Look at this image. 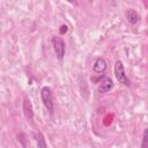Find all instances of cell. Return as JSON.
<instances>
[{"label":"cell","mask_w":148,"mask_h":148,"mask_svg":"<svg viewBox=\"0 0 148 148\" xmlns=\"http://www.w3.org/2000/svg\"><path fill=\"white\" fill-rule=\"evenodd\" d=\"M40 97L42 101L44 103V105L46 106V109L49 110L50 113L53 112V98H52V90L49 87H43L40 90Z\"/></svg>","instance_id":"cell-1"},{"label":"cell","mask_w":148,"mask_h":148,"mask_svg":"<svg viewBox=\"0 0 148 148\" xmlns=\"http://www.w3.org/2000/svg\"><path fill=\"white\" fill-rule=\"evenodd\" d=\"M114 75H116V79L118 80V82L125 84V86H130V81L125 74V68H124V65L120 60H117L116 64H114Z\"/></svg>","instance_id":"cell-2"},{"label":"cell","mask_w":148,"mask_h":148,"mask_svg":"<svg viewBox=\"0 0 148 148\" xmlns=\"http://www.w3.org/2000/svg\"><path fill=\"white\" fill-rule=\"evenodd\" d=\"M52 43H53V49H54L56 56L58 57V59H62L65 56V42L60 37L54 36L52 38Z\"/></svg>","instance_id":"cell-3"},{"label":"cell","mask_w":148,"mask_h":148,"mask_svg":"<svg viewBox=\"0 0 148 148\" xmlns=\"http://www.w3.org/2000/svg\"><path fill=\"white\" fill-rule=\"evenodd\" d=\"M23 111H24V116L25 118L29 120V121H32V118H34V112H32V106H31V103L29 101V98H24L23 101Z\"/></svg>","instance_id":"cell-4"},{"label":"cell","mask_w":148,"mask_h":148,"mask_svg":"<svg viewBox=\"0 0 148 148\" xmlns=\"http://www.w3.org/2000/svg\"><path fill=\"white\" fill-rule=\"evenodd\" d=\"M113 87V82L110 77H104L101 83L98 84V91L99 92H108L109 90H111V88Z\"/></svg>","instance_id":"cell-5"},{"label":"cell","mask_w":148,"mask_h":148,"mask_svg":"<svg viewBox=\"0 0 148 148\" xmlns=\"http://www.w3.org/2000/svg\"><path fill=\"white\" fill-rule=\"evenodd\" d=\"M94 72L95 73H104L105 69H106V61L103 59V58H97L95 60V64H94V67H92Z\"/></svg>","instance_id":"cell-6"},{"label":"cell","mask_w":148,"mask_h":148,"mask_svg":"<svg viewBox=\"0 0 148 148\" xmlns=\"http://www.w3.org/2000/svg\"><path fill=\"white\" fill-rule=\"evenodd\" d=\"M126 18H127V21H128L130 23L134 24V23L138 22V20H139V15H138V13H136L135 10H133V9H128V10L126 12Z\"/></svg>","instance_id":"cell-7"},{"label":"cell","mask_w":148,"mask_h":148,"mask_svg":"<svg viewBox=\"0 0 148 148\" xmlns=\"http://www.w3.org/2000/svg\"><path fill=\"white\" fill-rule=\"evenodd\" d=\"M37 136H38V142H37V146H38V147H46V143L44 142L43 135H42L40 133H37Z\"/></svg>","instance_id":"cell-8"},{"label":"cell","mask_w":148,"mask_h":148,"mask_svg":"<svg viewBox=\"0 0 148 148\" xmlns=\"http://www.w3.org/2000/svg\"><path fill=\"white\" fill-rule=\"evenodd\" d=\"M147 134H148V128H146L145 130V132H143V142H142V145H141V148H146L147 147V141H148V139H147Z\"/></svg>","instance_id":"cell-9"},{"label":"cell","mask_w":148,"mask_h":148,"mask_svg":"<svg viewBox=\"0 0 148 148\" xmlns=\"http://www.w3.org/2000/svg\"><path fill=\"white\" fill-rule=\"evenodd\" d=\"M67 30H68V28H67L66 24H64V25L60 27V34H65V32H67Z\"/></svg>","instance_id":"cell-10"}]
</instances>
